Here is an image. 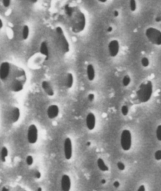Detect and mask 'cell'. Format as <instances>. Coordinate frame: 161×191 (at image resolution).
<instances>
[{
	"mask_svg": "<svg viewBox=\"0 0 161 191\" xmlns=\"http://www.w3.org/2000/svg\"><path fill=\"white\" fill-rule=\"evenodd\" d=\"M117 167H118V169H120V170H121V171L124 170V169H125V166H124V164L122 163V162H118V163H117Z\"/></svg>",
	"mask_w": 161,
	"mask_h": 191,
	"instance_id": "31",
	"label": "cell"
},
{
	"mask_svg": "<svg viewBox=\"0 0 161 191\" xmlns=\"http://www.w3.org/2000/svg\"><path fill=\"white\" fill-rule=\"evenodd\" d=\"M38 130L35 125L32 124L28 129L27 131V140L30 144H34L37 141Z\"/></svg>",
	"mask_w": 161,
	"mask_h": 191,
	"instance_id": "7",
	"label": "cell"
},
{
	"mask_svg": "<svg viewBox=\"0 0 161 191\" xmlns=\"http://www.w3.org/2000/svg\"><path fill=\"white\" fill-rule=\"evenodd\" d=\"M3 26H4V23H3V21H2V20L1 18H0V30L2 29V28H3Z\"/></svg>",
	"mask_w": 161,
	"mask_h": 191,
	"instance_id": "38",
	"label": "cell"
},
{
	"mask_svg": "<svg viewBox=\"0 0 161 191\" xmlns=\"http://www.w3.org/2000/svg\"><path fill=\"white\" fill-rule=\"evenodd\" d=\"M120 143L122 149L124 151H128L131 149L132 144L131 133L129 130L124 129L121 134Z\"/></svg>",
	"mask_w": 161,
	"mask_h": 191,
	"instance_id": "4",
	"label": "cell"
},
{
	"mask_svg": "<svg viewBox=\"0 0 161 191\" xmlns=\"http://www.w3.org/2000/svg\"><path fill=\"white\" fill-rule=\"evenodd\" d=\"M11 73V64L7 61H4L0 64V80L5 81Z\"/></svg>",
	"mask_w": 161,
	"mask_h": 191,
	"instance_id": "6",
	"label": "cell"
},
{
	"mask_svg": "<svg viewBox=\"0 0 161 191\" xmlns=\"http://www.w3.org/2000/svg\"><path fill=\"white\" fill-rule=\"evenodd\" d=\"M26 164L28 166H32V164H33V162H34V159L33 158H32V155H28L26 157Z\"/></svg>",
	"mask_w": 161,
	"mask_h": 191,
	"instance_id": "28",
	"label": "cell"
},
{
	"mask_svg": "<svg viewBox=\"0 0 161 191\" xmlns=\"http://www.w3.org/2000/svg\"><path fill=\"white\" fill-rule=\"evenodd\" d=\"M10 89L12 92L19 93L24 89V82L22 80L14 79L11 83Z\"/></svg>",
	"mask_w": 161,
	"mask_h": 191,
	"instance_id": "10",
	"label": "cell"
},
{
	"mask_svg": "<svg viewBox=\"0 0 161 191\" xmlns=\"http://www.w3.org/2000/svg\"><path fill=\"white\" fill-rule=\"evenodd\" d=\"M101 183L102 184H105V183H106V180H105V179H102V180H101Z\"/></svg>",
	"mask_w": 161,
	"mask_h": 191,
	"instance_id": "43",
	"label": "cell"
},
{
	"mask_svg": "<svg viewBox=\"0 0 161 191\" xmlns=\"http://www.w3.org/2000/svg\"><path fill=\"white\" fill-rule=\"evenodd\" d=\"M41 87L43 89V92L49 96H55V90H54L52 85L51 83L48 81H43L41 83Z\"/></svg>",
	"mask_w": 161,
	"mask_h": 191,
	"instance_id": "12",
	"label": "cell"
},
{
	"mask_svg": "<svg viewBox=\"0 0 161 191\" xmlns=\"http://www.w3.org/2000/svg\"><path fill=\"white\" fill-rule=\"evenodd\" d=\"M153 94V84L151 81L142 83L137 91V98L139 102L145 103L150 100Z\"/></svg>",
	"mask_w": 161,
	"mask_h": 191,
	"instance_id": "1",
	"label": "cell"
},
{
	"mask_svg": "<svg viewBox=\"0 0 161 191\" xmlns=\"http://www.w3.org/2000/svg\"><path fill=\"white\" fill-rule=\"evenodd\" d=\"M3 6L5 7H9L11 6V0H2Z\"/></svg>",
	"mask_w": 161,
	"mask_h": 191,
	"instance_id": "29",
	"label": "cell"
},
{
	"mask_svg": "<svg viewBox=\"0 0 161 191\" xmlns=\"http://www.w3.org/2000/svg\"><path fill=\"white\" fill-rule=\"evenodd\" d=\"M20 118V110L17 107H14L10 112V120L13 123H16Z\"/></svg>",
	"mask_w": 161,
	"mask_h": 191,
	"instance_id": "15",
	"label": "cell"
},
{
	"mask_svg": "<svg viewBox=\"0 0 161 191\" xmlns=\"http://www.w3.org/2000/svg\"><path fill=\"white\" fill-rule=\"evenodd\" d=\"M64 156L66 160H70L72 156V141L70 137H66L64 143Z\"/></svg>",
	"mask_w": 161,
	"mask_h": 191,
	"instance_id": "9",
	"label": "cell"
},
{
	"mask_svg": "<svg viewBox=\"0 0 161 191\" xmlns=\"http://www.w3.org/2000/svg\"><path fill=\"white\" fill-rule=\"evenodd\" d=\"M121 112H122L123 116H127L128 114V112H129L128 107L127 105H122V108H121Z\"/></svg>",
	"mask_w": 161,
	"mask_h": 191,
	"instance_id": "26",
	"label": "cell"
},
{
	"mask_svg": "<svg viewBox=\"0 0 161 191\" xmlns=\"http://www.w3.org/2000/svg\"><path fill=\"white\" fill-rule=\"evenodd\" d=\"M87 77L90 81H93L95 78V70L93 64H88L87 66Z\"/></svg>",
	"mask_w": 161,
	"mask_h": 191,
	"instance_id": "18",
	"label": "cell"
},
{
	"mask_svg": "<svg viewBox=\"0 0 161 191\" xmlns=\"http://www.w3.org/2000/svg\"><path fill=\"white\" fill-rule=\"evenodd\" d=\"M37 191H42V188H37Z\"/></svg>",
	"mask_w": 161,
	"mask_h": 191,
	"instance_id": "45",
	"label": "cell"
},
{
	"mask_svg": "<svg viewBox=\"0 0 161 191\" xmlns=\"http://www.w3.org/2000/svg\"><path fill=\"white\" fill-rule=\"evenodd\" d=\"M7 156H8V150H7V147L2 146L1 148V161L3 163L6 162Z\"/></svg>",
	"mask_w": 161,
	"mask_h": 191,
	"instance_id": "21",
	"label": "cell"
},
{
	"mask_svg": "<svg viewBox=\"0 0 161 191\" xmlns=\"http://www.w3.org/2000/svg\"><path fill=\"white\" fill-rule=\"evenodd\" d=\"M65 12H66L67 16L72 17L74 14V9L72 7H70V5H66L65 7Z\"/></svg>",
	"mask_w": 161,
	"mask_h": 191,
	"instance_id": "23",
	"label": "cell"
},
{
	"mask_svg": "<svg viewBox=\"0 0 161 191\" xmlns=\"http://www.w3.org/2000/svg\"><path fill=\"white\" fill-rule=\"evenodd\" d=\"M21 35H22V39L23 40V41H27V40L28 39L30 35V28L28 25H24V26H22Z\"/></svg>",
	"mask_w": 161,
	"mask_h": 191,
	"instance_id": "19",
	"label": "cell"
},
{
	"mask_svg": "<svg viewBox=\"0 0 161 191\" xmlns=\"http://www.w3.org/2000/svg\"><path fill=\"white\" fill-rule=\"evenodd\" d=\"M61 191H70L71 189V180L69 175H64L61 178Z\"/></svg>",
	"mask_w": 161,
	"mask_h": 191,
	"instance_id": "13",
	"label": "cell"
},
{
	"mask_svg": "<svg viewBox=\"0 0 161 191\" xmlns=\"http://www.w3.org/2000/svg\"><path fill=\"white\" fill-rule=\"evenodd\" d=\"M120 182H119V181H115V182L114 183V188H118L119 187H120Z\"/></svg>",
	"mask_w": 161,
	"mask_h": 191,
	"instance_id": "35",
	"label": "cell"
},
{
	"mask_svg": "<svg viewBox=\"0 0 161 191\" xmlns=\"http://www.w3.org/2000/svg\"><path fill=\"white\" fill-rule=\"evenodd\" d=\"M74 85V76L73 74L71 72L66 73L64 80V86L66 89H71Z\"/></svg>",
	"mask_w": 161,
	"mask_h": 191,
	"instance_id": "16",
	"label": "cell"
},
{
	"mask_svg": "<svg viewBox=\"0 0 161 191\" xmlns=\"http://www.w3.org/2000/svg\"><path fill=\"white\" fill-rule=\"evenodd\" d=\"M40 54L43 55L46 58H48L49 56V44H48L47 41H44L40 43Z\"/></svg>",
	"mask_w": 161,
	"mask_h": 191,
	"instance_id": "17",
	"label": "cell"
},
{
	"mask_svg": "<svg viewBox=\"0 0 161 191\" xmlns=\"http://www.w3.org/2000/svg\"><path fill=\"white\" fill-rule=\"evenodd\" d=\"M97 166L99 167V169L102 172H107L109 170V168L105 164V161L101 158H99L97 160Z\"/></svg>",
	"mask_w": 161,
	"mask_h": 191,
	"instance_id": "20",
	"label": "cell"
},
{
	"mask_svg": "<svg viewBox=\"0 0 161 191\" xmlns=\"http://www.w3.org/2000/svg\"><path fill=\"white\" fill-rule=\"evenodd\" d=\"M34 176H35V178L37 179H40V177H41V173H40V172H36V173H35V175H34Z\"/></svg>",
	"mask_w": 161,
	"mask_h": 191,
	"instance_id": "33",
	"label": "cell"
},
{
	"mask_svg": "<svg viewBox=\"0 0 161 191\" xmlns=\"http://www.w3.org/2000/svg\"><path fill=\"white\" fill-rule=\"evenodd\" d=\"M119 15H120V12H119V11H118L117 10H115V11H114V16L115 17H119Z\"/></svg>",
	"mask_w": 161,
	"mask_h": 191,
	"instance_id": "36",
	"label": "cell"
},
{
	"mask_svg": "<svg viewBox=\"0 0 161 191\" xmlns=\"http://www.w3.org/2000/svg\"><path fill=\"white\" fill-rule=\"evenodd\" d=\"M107 49H108V52L110 56L112 57V58H115V57L117 56L119 52H120V42L117 40H112V41L109 42Z\"/></svg>",
	"mask_w": 161,
	"mask_h": 191,
	"instance_id": "8",
	"label": "cell"
},
{
	"mask_svg": "<svg viewBox=\"0 0 161 191\" xmlns=\"http://www.w3.org/2000/svg\"><path fill=\"white\" fill-rule=\"evenodd\" d=\"M156 137L158 140L161 141V125H158L156 129Z\"/></svg>",
	"mask_w": 161,
	"mask_h": 191,
	"instance_id": "27",
	"label": "cell"
},
{
	"mask_svg": "<svg viewBox=\"0 0 161 191\" xmlns=\"http://www.w3.org/2000/svg\"><path fill=\"white\" fill-rule=\"evenodd\" d=\"M46 113L48 117L50 120H53L58 116L59 113H60V109H59V107L57 105H51L47 108Z\"/></svg>",
	"mask_w": 161,
	"mask_h": 191,
	"instance_id": "11",
	"label": "cell"
},
{
	"mask_svg": "<svg viewBox=\"0 0 161 191\" xmlns=\"http://www.w3.org/2000/svg\"><path fill=\"white\" fill-rule=\"evenodd\" d=\"M129 7L130 9H131V11H133L134 12L136 10H137V2H136V0H130L129 2Z\"/></svg>",
	"mask_w": 161,
	"mask_h": 191,
	"instance_id": "24",
	"label": "cell"
},
{
	"mask_svg": "<svg viewBox=\"0 0 161 191\" xmlns=\"http://www.w3.org/2000/svg\"><path fill=\"white\" fill-rule=\"evenodd\" d=\"M90 144H91L90 142H87V146H90Z\"/></svg>",
	"mask_w": 161,
	"mask_h": 191,
	"instance_id": "44",
	"label": "cell"
},
{
	"mask_svg": "<svg viewBox=\"0 0 161 191\" xmlns=\"http://www.w3.org/2000/svg\"><path fill=\"white\" fill-rule=\"evenodd\" d=\"M86 26V18L84 14L82 12H79L78 14V16L76 17V20H75L74 26L75 28L74 32H80L85 28Z\"/></svg>",
	"mask_w": 161,
	"mask_h": 191,
	"instance_id": "5",
	"label": "cell"
},
{
	"mask_svg": "<svg viewBox=\"0 0 161 191\" xmlns=\"http://www.w3.org/2000/svg\"><path fill=\"white\" fill-rule=\"evenodd\" d=\"M149 64H150L149 59L146 58V57H143V58L141 59V64L143 67H148V66H149Z\"/></svg>",
	"mask_w": 161,
	"mask_h": 191,
	"instance_id": "25",
	"label": "cell"
},
{
	"mask_svg": "<svg viewBox=\"0 0 161 191\" xmlns=\"http://www.w3.org/2000/svg\"><path fill=\"white\" fill-rule=\"evenodd\" d=\"M0 191H9L8 189H7L6 187H2V188H1V190Z\"/></svg>",
	"mask_w": 161,
	"mask_h": 191,
	"instance_id": "39",
	"label": "cell"
},
{
	"mask_svg": "<svg viewBox=\"0 0 161 191\" xmlns=\"http://www.w3.org/2000/svg\"><path fill=\"white\" fill-rule=\"evenodd\" d=\"M145 36L152 44L161 46V31L160 30L153 27L148 28L145 31Z\"/></svg>",
	"mask_w": 161,
	"mask_h": 191,
	"instance_id": "3",
	"label": "cell"
},
{
	"mask_svg": "<svg viewBox=\"0 0 161 191\" xmlns=\"http://www.w3.org/2000/svg\"><path fill=\"white\" fill-rule=\"evenodd\" d=\"M55 35L57 46H58L59 49H61V51H62L63 53H64V54H66V53L70 52V43H69L68 40H67L66 34H65L63 28L60 27V26H57V27L55 28Z\"/></svg>",
	"mask_w": 161,
	"mask_h": 191,
	"instance_id": "2",
	"label": "cell"
},
{
	"mask_svg": "<svg viewBox=\"0 0 161 191\" xmlns=\"http://www.w3.org/2000/svg\"><path fill=\"white\" fill-rule=\"evenodd\" d=\"M155 21H156V22H160L161 21V17H156V18H155Z\"/></svg>",
	"mask_w": 161,
	"mask_h": 191,
	"instance_id": "40",
	"label": "cell"
},
{
	"mask_svg": "<svg viewBox=\"0 0 161 191\" xmlns=\"http://www.w3.org/2000/svg\"><path fill=\"white\" fill-rule=\"evenodd\" d=\"M29 1H30V2H31V3L35 4V3H37V2L38 0H29Z\"/></svg>",
	"mask_w": 161,
	"mask_h": 191,
	"instance_id": "41",
	"label": "cell"
},
{
	"mask_svg": "<svg viewBox=\"0 0 161 191\" xmlns=\"http://www.w3.org/2000/svg\"><path fill=\"white\" fill-rule=\"evenodd\" d=\"M113 32V27L112 26H109V27H107V33H110V32Z\"/></svg>",
	"mask_w": 161,
	"mask_h": 191,
	"instance_id": "37",
	"label": "cell"
},
{
	"mask_svg": "<svg viewBox=\"0 0 161 191\" xmlns=\"http://www.w3.org/2000/svg\"><path fill=\"white\" fill-rule=\"evenodd\" d=\"M95 122H96V120H95V114L93 113H89L86 117V125L90 131H92L95 129Z\"/></svg>",
	"mask_w": 161,
	"mask_h": 191,
	"instance_id": "14",
	"label": "cell"
},
{
	"mask_svg": "<svg viewBox=\"0 0 161 191\" xmlns=\"http://www.w3.org/2000/svg\"><path fill=\"white\" fill-rule=\"evenodd\" d=\"M87 99H88V100L90 101V102H93L94 101V99H95V94H94V93H89V94H88V96H87Z\"/></svg>",
	"mask_w": 161,
	"mask_h": 191,
	"instance_id": "32",
	"label": "cell"
},
{
	"mask_svg": "<svg viewBox=\"0 0 161 191\" xmlns=\"http://www.w3.org/2000/svg\"><path fill=\"white\" fill-rule=\"evenodd\" d=\"M137 191H145V188L144 185H141L139 188H138Z\"/></svg>",
	"mask_w": 161,
	"mask_h": 191,
	"instance_id": "34",
	"label": "cell"
},
{
	"mask_svg": "<svg viewBox=\"0 0 161 191\" xmlns=\"http://www.w3.org/2000/svg\"><path fill=\"white\" fill-rule=\"evenodd\" d=\"M131 77L128 75H125L123 77V79H122V85H123L124 87H128L131 84Z\"/></svg>",
	"mask_w": 161,
	"mask_h": 191,
	"instance_id": "22",
	"label": "cell"
},
{
	"mask_svg": "<svg viewBox=\"0 0 161 191\" xmlns=\"http://www.w3.org/2000/svg\"><path fill=\"white\" fill-rule=\"evenodd\" d=\"M154 158L157 160H161V150L160 149L155 152Z\"/></svg>",
	"mask_w": 161,
	"mask_h": 191,
	"instance_id": "30",
	"label": "cell"
},
{
	"mask_svg": "<svg viewBox=\"0 0 161 191\" xmlns=\"http://www.w3.org/2000/svg\"><path fill=\"white\" fill-rule=\"evenodd\" d=\"M98 1L101 3H106L107 2V0H98Z\"/></svg>",
	"mask_w": 161,
	"mask_h": 191,
	"instance_id": "42",
	"label": "cell"
}]
</instances>
